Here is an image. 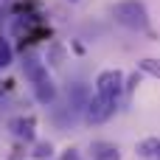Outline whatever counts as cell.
Here are the masks:
<instances>
[{"label": "cell", "instance_id": "obj_1", "mask_svg": "<svg viewBox=\"0 0 160 160\" xmlns=\"http://www.w3.org/2000/svg\"><path fill=\"white\" fill-rule=\"evenodd\" d=\"M115 20L132 31H149V11L141 0H121L115 8H112Z\"/></svg>", "mask_w": 160, "mask_h": 160}, {"label": "cell", "instance_id": "obj_2", "mask_svg": "<svg viewBox=\"0 0 160 160\" xmlns=\"http://www.w3.org/2000/svg\"><path fill=\"white\" fill-rule=\"evenodd\" d=\"M96 90H98L101 98L118 101V96L124 93V73L121 70H101L98 79H96Z\"/></svg>", "mask_w": 160, "mask_h": 160}, {"label": "cell", "instance_id": "obj_3", "mask_svg": "<svg viewBox=\"0 0 160 160\" xmlns=\"http://www.w3.org/2000/svg\"><path fill=\"white\" fill-rule=\"evenodd\" d=\"M84 107H87V121H90V124H104V121H110V118H112V112H115L118 101H110V98L96 96V98H90Z\"/></svg>", "mask_w": 160, "mask_h": 160}, {"label": "cell", "instance_id": "obj_4", "mask_svg": "<svg viewBox=\"0 0 160 160\" xmlns=\"http://www.w3.org/2000/svg\"><path fill=\"white\" fill-rule=\"evenodd\" d=\"M34 127H37V121L31 115H20V118H11L8 121L11 135L20 138V141H34Z\"/></svg>", "mask_w": 160, "mask_h": 160}, {"label": "cell", "instance_id": "obj_5", "mask_svg": "<svg viewBox=\"0 0 160 160\" xmlns=\"http://www.w3.org/2000/svg\"><path fill=\"white\" fill-rule=\"evenodd\" d=\"M90 152H93V160H121L118 146L110 143V141H93Z\"/></svg>", "mask_w": 160, "mask_h": 160}, {"label": "cell", "instance_id": "obj_6", "mask_svg": "<svg viewBox=\"0 0 160 160\" xmlns=\"http://www.w3.org/2000/svg\"><path fill=\"white\" fill-rule=\"evenodd\" d=\"M135 152L143 160H160V138H143Z\"/></svg>", "mask_w": 160, "mask_h": 160}, {"label": "cell", "instance_id": "obj_7", "mask_svg": "<svg viewBox=\"0 0 160 160\" xmlns=\"http://www.w3.org/2000/svg\"><path fill=\"white\" fill-rule=\"evenodd\" d=\"M22 70H25V76H28L31 82H39V79H45V76H48L45 65H42L39 59H34V56H28V59L22 62Z\"/></svg>", "mask_w": 160, "mask_h": 160}, {"label": "cell", "instance_id": "obj_8", "mask_svg": "<svg viewBox=\"0 0 160 160\" xmlns=\"http://www.w3.org/2000/svg\"><path fill=\"white\" fill-rule=\"evenodd\" d=\"M34 93H37V98H39L42 104H48V101L53 98V93H56V90H53V82H51L48 76H45V79L34 82Z\"/></svg>", "mask_w": 160, "mask_h": 160}, {"label": "cell", "instance_id": "obj_9", "mask_svg": "<svg viewBox=\"0 0 160 160\" xmlns=\"http://www.w3.org/2000/svg\"><path fill=\"white\" fill-rule=\"evenodd\" d=\"M11 59H14V51H11V45L0 37V70H6V68L11 65Z\"/></svg>", "mask_w": 160, "mask_h": 160}, {"label": "cell", "instance_id": "obj_10", "mask_svg": "<svg viewBox=\"0 0 160 160\" xmlns=\"http://www.w3.org/2000/svg\"><path fill=\"white\" fill-rule=\"evenodd\" d=\"M138 68H141L143 73H149V76L160 79V59H141V62H138Z\"/></svg>", "mask_w": 160, "mask_h": 160}, {"label": "cell", "instance_id": "obj_11", "mask_svg": "<svg viewBox=\"0 0 160 160\" xmlns=\"http://www.w3.org/2000/svg\"><path fill=\"white\" fill-rule=\"evenodd\" d=\"M31 155L39 158V160H51V158H53V146L45 143V141H42V143H34V152H31Z\"/></svg>", "mask_w": 160, "mask_h": 160}]
</instances>
